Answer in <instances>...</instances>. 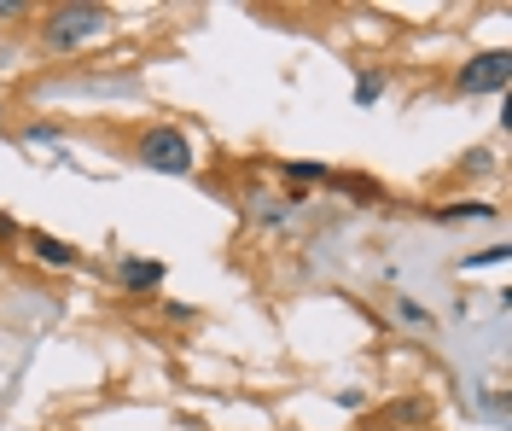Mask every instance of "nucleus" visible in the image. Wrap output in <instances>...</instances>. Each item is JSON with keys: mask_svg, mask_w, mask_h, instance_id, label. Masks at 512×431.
<instances>
[{"mask_svg": "<svg viewBox=\"0 0 512 431\" xmlns=\"http://www.w3.org/2000/svg\"><path fill=\"white\" fill-rule=\"evenodd\" d=\"M105 30H111V12H105V6L70 0V6H53V12L41 18V47H47V53H76V47L99 41Z\"/></svg>", "mask_w": 512, "mask_h": 431, "instance_id": "f257e3e1", "label": "nucleus"}, {"mask_svg": "<svg viewBox=\"0 0 512 431\" xmlns=\"http://www.w3.org/2000/svg\"><path fill=\"white\" fill-rule=\"evenodd\" d=\"M134 158L152 169V175H192L198 164V152H192V140L181 129H169V123H152V129L134 140Z\"/></svg>", "mask_w": 512, "mask_h": 431, "instance_id": "f03ea898", "label": "nucleus"}, {"mask_svg": "<svg viewBox=\"0 0 512 431\" xmlns=\"http://www.w3.org/2000/svg\"><path fill=\"white\" fill-rule=\"evenodd\" d=\"M507 88H512V53H507V47L472 53L466 65L454 70V94H466V100H483V94H507Z\"/></svg>", "mask_w": 512, "mask_h": 431, "instance_id": "7ed1b4c3", "label": "nucleus"}, {"mask_svg": "<svg viewBox=\"0 0 512 431\" xmlns=\"http://www.w3.org/2000/svg\"><path fill=\"white\" fill-rule=\"evenodd\" d=\"M163 280H169V263H163V257H117V286H123L128 298L158 292Z\"/></svg>", "mask_w": 512, "mask_h": 431, "instance_id": "20e7f679", "label": "nucleus"}, {"mask_svg": "<svg viewBox=\"0 0 512 431\" xmlns=\"http://www.w3.org/2000/svg\"><path fill=\"white\" fill-rule=\"evenodd\" d=\"M30 257H35L41 268H59V274L82 263V251H76L70 239H53V233H30Z\"/></svg>", "mask_w": 512, "mask_h": 431, "instance_id": "39448f33", "label": "nucleus"}, {"mask_svg": "<svg viewBox=\"0 0 512 431\" xmlns=\"http://www.w3.org/2000/svg\"><path fill=\"white\" fill-rule=\"evenodd\" d=\"M280 181H286L291 193H303V187L332 181V164H320V158H286V164H280Z\"/></svg>", "mask_w": 512, "mask_h": 431, "instance_id": "423d86ee", "label": "nucleus"}, {"mask_svg": "<svg viewBox=\"0 0 512 431\" xmlns=\"http://www.w3.org/2000/svg\"><path fill=\"white\" fill-rule=\"evenodd\" d=\"M431 222H495V204L483 199H448L431 210Z\"/></svg>", "mask_w": 512, "mask_h": 431, "instance_id": "0eeeda50", "label": "nucleus"}, {"mask_svg": "<svg viewBox=\"0 0 512 431\" xmlns=\"http://www.w3.org/2000/svg\"><path fill=\"white\" fill-rule=\"evenodd\" d=\"M384 420H390V426H402V431H419L425 420H431V397H402V402H390V408H384Z\"/></svg>", "mask_w": 512, "mask_h": 431, "instance_id": "6e6552de", "label": "nucleus"}, {"mask_svg": "<svg viewBox=\"0 0 512 431\" xmlns=\"http://www.w3.org/2000/svg\"><path fill=\"white\" fill-rule=\"evenodd\" d=\"M326 187H338V193H350V199H367V204H384V187L367 181V175H332Z\"/></svg>", "mask_w": 512, "mask_h": 431, "instance_id": "1a4fd4ad", "label": "nucleus"}, {"mask_svg": "<svg viewBox=\"0 0 512 431\" xmlns=\"http://www.w3.org/2000/svg\"><path fill=\"white\" fill-rule=\"evenodd\" d=\"M379 100H384V76L379 70H361V76H355V105L367 111V105H379Z\"/></svg>", "mask_w": 512, "mask_h": 431, "instance_id": "9d476101", "label": "nucleus"}, {"mask_svg": "<svg viewBox=\"0 0 512 431\" xmlns=\"http://www.w3.org/2000/svg\"><path fill=\"white\" fill-rule=\"evenodd\" d=\"M396 321H402V327H425L431 332V309H419L414 298H396Z\"/></svg>", "mask_w": 512, "mask_h": 431, "instance_id": "9b49d317", "label": "nucleus"}, {"mask_svg": "<svg viewBox=\"0 0 512 431\" xmlns=\"http://www.w3.org/2000/svg\"><path fill=\"white\" fill-rule=\"evenodd\" d=\"M507 257H512L507 245H489V251H472V257H460V268H501Z\"/></svg>", "mask_w": 512, "mask_h": 431, "instance_id": "f8f14e48", "label": "nucleus"}, {"mask_svg": "<svg viewBox=\"0 0 512 431\" xmlns=\"http://www.w3.org/2000/svg\"><path fill=\"white\" fill-rule=\"evenodd\" d=\"M163 315H169L175 327H192V321H198V309H192V303H163Z\"/></svg>", "mask_w": 512, "mask_h": 431, "instance_id": "ddd939ff", "label": "nucleus"}, {"mask_svg": "<svg viewBox=\"0 0 512 431\" xmlns=\"http://www.w3.org/2000/svg\"><path fill=\"white\" fill-rule=\"evenodd\" d=\"M30 140H35V146H64V134L47 129V123H30Z\"/></svg>", "mask_w": 512, "mask_h": 431, "instance_id": "4468645a", "label": "nucleus"}, {"mask_svg": "<svg viewBox=\"0 0 512 431\" xmlns=\"http://www.w3.org/2000/svg\"><path fill=\"white\" fill-rule=\"evenodd\" d=\"M338 408H350V414H361V408H367V391H338Z\"/></svg>", "mask_w": 512, "mask_h": 431, "instance_id": "2eb2a0df", "label": "nucleus"}, {"mask_svg": "<svg viewBox=\"0 0 512 431\" xmlns=\"http://www.w3.org/2000/svg\"><path fill=\"white\" fill-rule=\"evenodd\" d=\"M12 239H18V216H12V210H0V245H12Z\"/></svg>", "mask_w": 512, "mask_h": 431, "instance_id": "dca6fc26", "label": "nucleus"}, {"mask_svg": "<svg viewBox=\"0 0 512 431\" xmlns=\"http://www.w3.org/2000/svg\"><path fill=\"white\" fill-rule=\"evenodd\" d=\"M0 18H30V6L24 0H0Z\"/></svg>", "mask_w": 512, "mask_h": 431, "instance_id": "f3484780", "label": "nucleus"}, {"mask_svg": "<svg viewBox=\"0 0 512 431\" xmlns=\"http://www.w3.org/2000/svg\"><path fill=\"white\" fill-rule=\"evenodd\" d=\"M0 117H6V105H0Z\"/></svg>", "mask_w": 512, "mask_h": 431, "instance_id": "a211bd4d", "label": "nucleus"}]
</instances>
